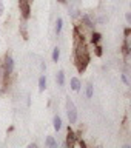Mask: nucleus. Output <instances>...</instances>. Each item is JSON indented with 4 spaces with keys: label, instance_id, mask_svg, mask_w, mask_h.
Returning a JSON list of instances; mask_svg holds the SVG:
<instances>
[{
    "label": "nucleus",
    "instance_id": "nucleus-1",
    "mask_svg": "<svg viewBox=\"0 0 131 148\" xmlns=\"http://www.w3.org/2000/svg\"><path fill=\"white\" fill-rule=\"evenodd\" d=\"M90 62V53H88L86 45L83 43V40H80V37L76 34V65L79 71H85L86 65Z\"/></svg>",
    "mask_w": 131,
    "mask_h": 148
},
{
    "label": "nucleus",
    "instance_id": "nucleus-2",
    "mask_svg": "<svg viewBox=\"0 0 131 148\" xmlns=\"http://www.w3.org/2000/svg\"><path fill=\"white\" fill-rule=\"evenodd\" d=\"M67 108H68V119H69V122L74 123V122L77 120V110H76V105H74L71 100H68Z\"/></svg>",
    "mask_w": 131,
    "mask_h": 148
},
{
    "label": "nucleus",
    "instance_id": "nucleus-3",
    "mask_svg": "<svg viewBox=\"0 0 131 148\" xmlns=\"http://www.w3.org/2000/svg\"><path fill=\"white\" fill-rule=\"evenodd\" d=\"M29 2L28 0H19V6H20V11H22V16L28 18L29 17Z\"/></svg>",
    "mask_w": 131,
    "mask_h": 148
},
{
    "label": "nucleus",
    "instance_id": "nucleus-4",
    "mask_svg": "<svg viewBox=\"0 0 131 148\" xmlns=\"http://www.w3.org/2000/svg\"><path fill=\"white\" fill-rule=\"evenodd\" d=\"M3 69H5V74H11L12 69H14V60L11 56H6V59H5V63H3Z\"/></svg>",
    "mask_w": 131,
    "mask_h": 148
},
{
    "label": "nucleus",
    "instance_id": "nucleus-5",
    "mask_svg": "<svg viewBox=\"0 0 131 148\" xmlns=\"http://www.w3.org/2000/svg\"><path fill=\"white\" fill-rule=\"evenodd\" d=\"M71 88H73L74 91H79V90H80V80H79L77 77H73V79H71Z\"/></svg>",
    "mask_w": 131,
    "mask_h": 148
},
{
    "label": "nucleus",
    "instance_id": "nucleus-6",
    "mask_svg": "<svg viewBox=\"0 0 131 148\" xmlns=\"http://www.w3.org/2000/svg\"><path fill=\"white\" fill-rule=\"evenodd\" d=\"M53 122H54V130H56V131H59V130L62 128V119H60L59 116H56Z\"/></svg>",
    "mask_w": 131,
    "mask_h": 148
},
{
    "label": "nucleus",
    "instance_id": "nucleus-7",
    "mask_svg": "<svg viewBox=\"0 0 131 148\" xmlns=\"http://www.w3.org/2000/svg\"><path fill=\"white\" fill-rule=\"evenodd\" d=\"M45 88H46V77H45V76H42V77L39 79V90H40V91H43Z\"/></svg>",
    "mask_w": 131,
    "mask_h": 148
},
{
    "label": "nucleus",
    "instance_id": "nucleus-8",
    "mask_svg": "<svg viewBox=\"0 0 131 148\" xmlns=\"http://www.w3.org/2000/svg\"><path fill=\"white\" fill-rule=\"evenodd\" d=\"M67 145H74V134L73 131H68V139H67Z\"/></svg>",
    "mask_w": 131,
    "mask_h": 148
},
{
    "label": "nucleus",
    "instance_id": "nucleus-9",
    "mask_svg": "<svg viewBox=\"0 0 131 148\" xmlns=\"http://www.w3.org/2000/svg\"><path fill=\"white\" fill-rule=\"evenodd\" d=\"M62 23H63L62 18H57V22H56V32L57 34H60V31H62Z\"/></svg>",
    "mask_w": 131,
    "mask_h": 148
},
{
    "label": "nucleus",
    "instance_id": "nucleus-10",
    "mask_svg": "<svg viewBox=\"0 0 131 148\" xmlns=\"http://www.w3.org/2000/svg\"><path fill=\"white\" fill-rule=\"evenodd\" d=\"M63 82H65L63 71H59V73H57V83H59V85H63Z\"/></svg>",
    "mask_w": 131,
    "mask_h": 148
},
{
    "label": "nucleus",
    "instance_id": "nucleus-11",
    "mask_svg": "<svg viewBox=\"0 0 131 148\" xmlns=\"http://www.w3.org/2000/svg\"><path fill=\"white\" fill-rule=\"evenodd\" d=\"M59 57H60V49L59 48H54V51H53V60H54V62H57Z\"/></svg>",
    "mask_w": 131,
    "mask_h": 148
},
{
    "label": "nucleus",
    "instance_id": "nucleus-12",
    "mask_svg": "<svg viewBox=\"0 0 131 148\" xmlns=\"http://www.w3.org/2000/svg\"><path fill=\"white\" fill-rule=\"evenodd\" d=\"M86 97H88V99H91V97H93V85H91V83H88V85H86Z\"/></svg>",
    "mask_w": 131,
    "mask_h": 148
},
{
    "label": "nucleus",
    "instance_id": "nucleus-13",
    "mask_svg": "<svg viewBox=\"0 0 131 148\" xmlns=\"http://www.w3.org/2000/svg\"><path fill=\"white\" fill-rule=\"evenodd\" d=\"M46 145H48V147H54L56 145V140H54L53 137H48V139H46Z\"/></svg>",
    "mask_w": 131,
    "mask_h": 148
},
{
    "label": "nucleus",
    "instance_id": "nucleus-14",
    "mask_svg": "<svg viewBox=\"0 0 131 148\" xmlns=\"http://www.w3.org/2000/svg\"><path fill=\"white\" fill-rule=\"evenodd\" d=\"M82 20H83V22L86 23V26H90V28L93 26V23H91V20H90V18H88L86 16H83V17H82Z\"/></svg>",
    "mask_w": 131,
    "mask_h": 148
},
{
    "label": "nucleus",
    "instance_id": "nucleus-15",
    "mask_svg": "<svg viewBox=\"0 0 131 148\" xmlns=\"http://www.w3.org/2000/svg\"><path fill=\"white\" fill-rule=\"evenodd\" d=\"M99 40H100V34H97V32L93 34V42H99Z\"/></svg>",
    "mask_w": 131,
    "mask_h": 148
},
{
    "label": "nucleus",
    "instance_id": "nucleus-16",
    "mask_svg": "<svg viewBox=\"0 0 131 148\" xmlns=\"http://www.w3.org/2000/svg\"><path fill=\"white\" fill-rule=\"evenodd\" d=\"M122 80H123V83H127V85H128V79H127V76H125V74L122 76Z\"/></svg>",
    "mask_w": 131,
    "mask_h": 148
},
{
    "label": "nucleus",
    "instance_id": "nucleus-17",
    "mask_svg": "<svg viewBox=\"0 0 131 148\" xmlns=\"http://www.w3.org/2000/svg\"><path fill=\"white\" fill-rule=\"evenodd\" d=\"M0 14H3V3L0 2Z\"/></svg>",
    "mask_w": 131,
    "mask_h": 148
},
{
    "label": "nucleus",
    "instance_id": "nucleus-18",
    "mask_svg": "<svg viewBox=\"0 0 131 148\" xmlns=\"http://www.w3.org/2000/svg\"><path fill=\"white\" fill-rule=\"evenodd\" d=\"M127 20L131 22V14H130V12H127Z\"/></svg>",
    "mask_w": 131,
    "mask_h": 148
},
{
    "label": "nucleus",
    "instance_id": "nucleus-19",
    "mask_svg": "<svg viewBox=\"0 0 131 148\" xmlns=\"http://www.w3.org/2000/svg\"><path fill=\"white\" fill-rule=\"evenodd\" d=\"M28 2H29V3H32V0H28Z\"/></svg>",
    "mask_w": 131,
    "mask_h": 148
}]
</instances>
